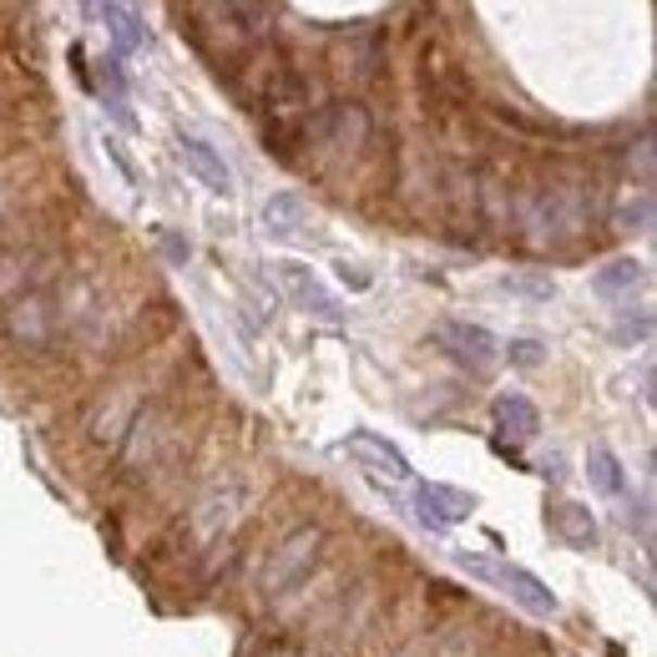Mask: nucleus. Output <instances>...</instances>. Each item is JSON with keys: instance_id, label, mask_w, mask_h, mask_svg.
Returning a JSON list of instances; mask_svg holds the SVG:
<instances>
[{"instance_id": "f257e3e1", "label": "nucleus", "mask_w": 657, "mask_h": 657, "mask_svg": "<svg viewBox=\"0 0 657 657\" xmlns=\"http://www.w3.org/2000/svg\"><path fill=\"white\" fill-rule=\"evenodd\" d=\"M455 567L466 571V577H476V582H485L491 592H501L506 602H516L521 612H531V617H556V592L541 582V577H531L526 567L496 561V556H485V552H455Z\"/></svg>"}, {"instance_id": "f03ea898", "label": "nucleus", "mask_w": 657, "mask_h": 657, "mask_svg": "<svg viewBox=\"0 0 657 657\" xmlns=\"http://www.w3.org/2000/svg\"><path fill=\"white\" fill-rule=\"evenodd\" d=\"M319 546H324V536L314 526L278 541L274 552H268V567H263V597H283L289 586L304 582L308 571H314V561H319Z\"/></svg>"}, {"instance_id": "7ed1b4c3", "label": "nucleus", "mask_w": 657, "mask_h": 657, "mask_svg": "<svg viewBox=\"0 0 657 657\" xmlns=\"http://www.w3.org/2000/svg\"><path fill=\"white\" fill-rule=\"evenodd\" d=\"M5 339L26 354L51 350V344H56V308H51V299L36 293V289L15 293L11 308H5Z\"/></svg>"}, {"instance_id": "20e7f679", "label": "nucleus", "mask_w": 657, "mask_h": 657, "mask_svg": "<svg viewBox=\"0 0 657 657\" xmlns=\"http://www.w3.org/2000/svg\"><path fill=\"white\" fill-rule=\"evenodd\" d=\"M274 274H278V283L289 289V299L299 308H304L308 319H319V324H339L344 319V304H339V293L324 283L308 263H299V258H278L274 263Z\"/></svg>"}, {"instance_id": "39448f33", "label": "nucleus", "mask_w": 657, "mask_h": 657, "mask_svg": "<svg viewBox=\"0 0 657 657\" xmlns=\"http://www.w3.org/2000/svg\"><path fill=\"white\" fill-rule=\"evenodd\" d=\"M440 344H445V354H451L460 369H470L476 380L496 375V365H501V339L491 334V329H481V324L445 319L440 324Z\"/></svg>"}, {"instance_id": "423d86ee", "label": "nucleus", "mask_w": 657, "mask_h": 657, "mask_svg": "<svg viewBox=\"0 0 657 657\" xmlns=\"http://www.w3.org/2000/svg\"><path fill=\"white\" fill-rule=\"evenodd\" d=\"M409 506H415L420 526H430V531H451V526H460L470 511H476V501H470L466 491L440 485V481H415V491H409Z\"/></svg>"}, {"instance_id": "0eeeda50", "label": "nucleus", "mask_w": 657, "mask_h": 657, "mask_svg": "<svg viewBox=\"0 0 657 657\" xmlns=\"http://www.w3.org/2000/svg\"><path fill=\"white\" fill-rule=\"evenodd\" d=\"M314 137L324 147H339V152H359L369 142V112L359 102H329L314 117Z\"/></svg>"}, {"instance_id": "6e6552de", "label": "nucleus", "mask_w": 657, "mask_h": 657, "mask_svg": "<svg viewBox=\"0 0 657 657\" xmlns=\"http://www.w3.org/2000/svg\"><path fill=\"white\" fill-rule=\"evenodd\" d=\"M344 451L359 460V466L369 470V476H380V481H409V460L400 445H390L384 435H375V430H354L350 440H344Z\"/></svg>"}, {"instance_id": "1a4fd4ad", "label": "nucleus", "mask_w": 657, "mask_h": 657, "mask_svg": "<svg viewBox=\"0 0 657 657\" xmlns=\"http://www.w3.org/2000/svg\"><path fill=\"white\" fill-rule=\"evenodd\" d=\"M177 152H182L188 173L198 177L207 192H218V198H228V192H233V173H228V162L218 157V147H213V142H203V137H182V142H177Z\"/></svg>"}, {"instance_id": "9d476101", "label": "nucleus", "mask_w": 657, "mask_h": 657, "mask_svg": "<svg viewBox=\"0 0 657 657\" xmlns=\"http://www.w3.org/2000/svg\"><path fill=\"white\" fill-rule=\"evenodd\" d=\"M258 218H263V233L268 238H293L308 228V207L299 192H274V198L263 203Z\"/></svg>"}, {"instance_id": "9b49d317", "label": "nucleus", "mask_w": 657, "mask_h": 657, "mask_svg": "<svg viewBox=\"0 0 657 657\" xmlns=\"http://www.w3.org/2000/svg\"><path fill=\"white\" fill-rule=\"evenodd\" d=\"M496 430L501 435H511V440H536V430H541L536 405H531L526 394H501L496 400Z\"/></svg>"}, {"instance_id": "f8f14e48", "label": "nucleus", "mask_w": 657, "mask_h": 657, "mask_svg": "<svg viewBox=\"0 0 657 657\" xmlns=\"http://www.w3.org/2000/svg\"><path fill=\"white\" fill-rule=\"evenodd\" d=\"M91 15L106 21V36L117 41V51H142L147 26H142V15L131 11V5H91Z\"/></svg>"}, {"instance_id": "ddd939ff", "label": "nucleus", "mask_w": 657, "mask_h": 657, "mask_svg": "<svg viewBox=\"0 0 657 657\" xmlns=\"http://www.w3.org/2000/svg\"><path fill=\"white\" fill-rule=\"evenodd\" d=\"M233 521H238V485H218V491L198 506V536L213 541V536H223Z\"/></svg>"}, {"instance_id": "4468645a", "label": "nucleus", "mask_w": 657, "mask_h": 657, "mask_svg": "<svg viewBox=\"0 0 657 657\" xmlns=\"http://www.w3.org/2000/svg\"><path fill=\"white\" fill-rule=\"evenodd\" d=\"M643 278H647V268L637 258H617V263H607V268L592 274V289L607 293V299H628L632 289H643Z\"/></svg>"}, {"instance_id": "2eb2a0df", "label": "nucleus", "mask_w": 657, "mask_h": 657, "mask_svg": "<svg viewBox=\"0 0 657 657\" xmlns=\"http://www.w3.org/2000/svg\"><path fill=\"white\" fill-rule=\"evenodd\" d=\"M552 526H556V536H567L571 546H597V521H592V511L577 506V501H561L552 511Z\"/></svg>"}, {"instance_id": "dca6fc26", "label": "nucleus", "mask_w": 657, "mask_h": 657, "mask_svg": "<svg viewBox=\"0 0 657 657\" xmlns=\"http://www.w3.org/2000/svg\"><path fill=\"white\" fill-rule=\"evenodd\" d=\"M586 476H592V485H597L602 496H622V491H628L622 460H617L607 445H592V451H586Z\"/></svg>"}, {"instance_id": "f3484780", "label": "nucleus", "mask_w": 657, "mask_h": 657, "mask_svg": "<svg viewBox=\"0 0 657 657\" xmlns=\"http://www.w3.org/2000/svg\"><path fill=\"white\" fill-rule=\"evenodd\" d=\"M501 289L516 293V299H526V304H546V299H556V283L546 274H506L501 278Z\"/></svg>"}, {"instance_id": "a211bd4d", "label": "nucleus", "mask_w": 657, "mask_h": 657, "mask_svg": "<svg viewBox=\"0 0 657 657\" xmlns=\"http://www.w3.org/2000/svg\"><path fill=\"white\" fill-rule=\"evenodd\" d=\"M102 91H106V106L117 112L122 127H131V112H127V81H122L117 61H102Z\"/></svg>"}, {"instance_id": "6ab92c4d", "label": "nucleus", "mask_w": 657, "mask_h": 657, "mask_svg": "<svg viewBox=\"0 0 657 657\" xmlns=\"http://www.w3.org/2000/svg\"><path fill=\"white\" fill-rule=\"evenodd\" d=\"M647 334H653V314H647V308L632 314V304H628L622 314H617V339H622V344H643Z\"/></svg>"}, {"instance_id": "aec40b11", "label": "nucleus", "mask_w": 657, "mask_h": 657, "mask_svg": "<svg viewBox=\"0 0 657 657\" xmlns=\"http://www.w3.org/2000/svg\"><path fill=\"white\" fill-rule=\"evenodd\" d=\"M501 359H511V365L531 369V365H541V344H536V339H516V344H501Z\"/></svg>"}, {"instance_id": "412c9836", "label": "nucleus", "mask_w": 657, "mask_h": 657, "mask_svg": "<svg viewBox=\"0 0 657 657\" xmlns=\"http://www.w3.org/2000/svg\"><path fill=\"white\" fill-rule=\"evenodd\" d=\"M162 249H167V258H173V263L192 258V243H182V238H173V233H162Z\"/></svg>"}]
</instances>
